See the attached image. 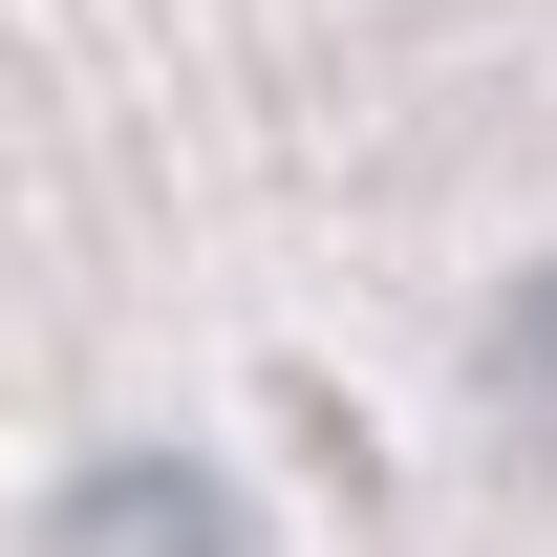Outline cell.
<instances>
[{
    "label": "cell",
    "mask_w": 557,
    "mask_h": 557,
    "mask_svg": "<svg viewBox=\"0 0 557 557\" xmlns=\"http://www.w3.org/2000/svg\"><path fill=\"white\" fill-rule=\"evenodd\" d=\"M65 557H236V515H214V472H86Z\"/></svg>",
    "instance_id": "obj_1"
},
{
    "label": "cell",
    "mask_w": 557,
    "mask_h": 557,
    "mask_svg": "<svg viewBox=\"0 0 557 557\" xmlns=\"http://www.w3.org/2000/svg\"><path fill=\"white\" fill-rule=\"evenodd\" d=\"M493 386H515V408H557V278L515 300V322H493Z\"/></svg>",
    "instance_id": "obj_2"
}]
</instances>
